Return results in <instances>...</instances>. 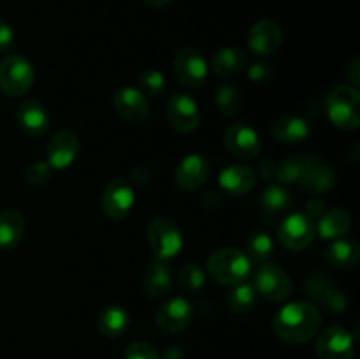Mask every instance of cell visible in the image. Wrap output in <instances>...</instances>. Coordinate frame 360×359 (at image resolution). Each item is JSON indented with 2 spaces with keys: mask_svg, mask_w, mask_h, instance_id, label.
Instances as JSON below:
<instances>
[{
  "mask_svg": "<svg viewBox=\"0 0 360 359\" xmlns=\"http://www.w3.org/2000/svg\"><path fill=\"white\" fill-rule=\"evenodd\" d=\"M322 317L315 305L304 301H295L285 305L274 315L271 329L280 340L288 344H304L319 333Z\"/></svg>",
  "mask_w": 360,
  "mask_h": 359,
  "instance_id": "cell-1",
  "label": "cell"
},
{
  "mask_svg": "<svg viewBox=\"0 0 360 359\" xmlns=\"http://www.w3.org/2000/svg\"><path fill=\"white\" fill-rule=\"evenodd\" d=\"M252 271V263L246 253L239 248L217 250L207 260V273L221 285L243 284Z\"/></svg>",
  "mask_w": 360,
  "mask_h": 359,
  "instance_id": "cell-2",
  "label": "cell"
},
{
  "mask_svg": "<svg viewBox=\"0 0 360 359\" xmlns=\"http://www.w3.org/2000/svg\"><path fill=\"white\" fill-rule=\"evenodd\" d=\"M329 120L341 130H355L360 125V92L352 84L336 87L326 101Z\"/></svg>",
  "mask_w": 360,
  "mask_h": 359,
  "instance_id": "cell-3",
  "label": "cell"
},
{
  "mask_svg": "<svg viewBox=\"0 0 360 359\" xmlns=\"http://www.w3.org/2000/svg\"><path fill=\"white\" fill-rule=\"evenodd\" d=\"M34 80V67L25 56L7 55L0 62V90L9 97H21L27 94Z\"/></svg>",
  "mask_w": 360,
  "mask_h": 359,
  "instance_id": "cell-4",
  "label": "cell"
},
{
  "mask_svg": "<svg viewBox=\"0 0 360 359\" xmlns=\"http://www.w3.org/2000/svg\"><path fill=\"white\" fill-rule=\"evenodd\" d=\"M148 245L155 259L171 260L181 252L183 236L171 218L158 217L148 225Z\"/></svg>",
  "mask_w": 360,
  "mask_h": 359,
  "instance_id": "cell-5",
  "label": "cell"
},
{
  "mask_svg": "<svg viewBox=\"0 0 360 359\" xmlns=\"http://www.w3.org/2000/svg\"><path fill=\"white\" fill-rule=\"evenodd\" d=\"M253 289L257 294L267 301H285L292 294V282L288 275L280 266L271 263L260 264L253 280Z\"/></svg>",
  "mask_w": 360,
  "mask_h": 359,
  "instance_id": "cell-6",
  "label": "cell"
},
{
  "mask_svg": "<svg viewBox=\"0 0 360 359\" xmlns=\"http://www.w3.org/2000/svg\"><path fill=\"white\" fill-rule=\"evenodd\" d=\"M134 203H136V194L129 180L112 178L105 185L104 194H102V211L109 220H123L130 213Z\"/></svg>",
  "mask_w": 360,
  "mask_h": 359,
  "instance_id": "cell-7",
  "label": "cell"
},
{
  "mask_svg": "<svg viewBox=\"0 0 360 359\" xmlns=\"http://www.w3.org/2000/svg\"><path fill=\"white\" fill-rule=\"evenodd\" d=\"M315 222L306 213H292L281 222L278 229V239L288 250H302L315 239Z\"/></svg>",
  "mask_w": 360,
  "mask_h": 359,
  "instance_id": "cell-8",
  "label": "cell"
},
{
  "mask_svg": "<svg viewBox=\"0 0 360 359\" xmlns=\"http://www.w3.org/2000/svg\"><path fill=\"white\" fill-rule=\"evenodd\" d=\"M224 144L234 157L241 158V160L257 158L262 150V143H260L257 130L243 122L232 123L227 127L224 134Z\"/></svg>",
  "mask_w": 360,
  "mask_h": 359,
  "instance_id": "cell-9",
  "label": "cell"
},
{
  "mask_svg": "<svg viewBox=\"0 0 360 359\" xmlns=\"http://www.w3.org/2000/svg\"><path fill=\"white\" fill-rule=\"evenodd\" d=\"M172 70L179 83L188 88H199L207 77L206 60L193 48H181L176 53Z\"/></svg>",
  "mask_w": 360,
  "mask_h": 359,
  "instance_id": "cell-10",
  "label": "cell"
},
{
  "mask_svg": "<svg viewBox=\"0 0 360 359\" xmlns=\"http://www.w3.org/2000/svg\"><path fill=\"white\" fill-rule=\"evenodd\" d=\"M165 115H167L172 129L181 134L193 132L200 123L199 106L186 94L171 95L167 101V108H165Z\"/></svg>",
  "mask_w": 360,
  "mask_h": 359,
  "instance_id": "cell-11",
  "label": "cell"
},
{
  "mask_svg": "<svg viewBox=\"0 0 360 359\" xmlns=\"http://www.w3.org/2000/svg\"><path fill=\"white\" fill-rule=\"evenodd\" d=\"M306 294L333 313H343L348 308V299L333 282L320 273H313L304 282Z\"/></svg>",
  "mask_w": 360,
  "mask_h": 359,
  "instance_id": "cell-12",
  "label": "cell"
},
{
  "mask_svg": "<svg viewBox=\"0 0 360 359\" xmlns=\"http://www.w3.org/2000/svg\"><path fill=\"white\" fill-rule=\"evenodd\" d=\"M319 359H354V338L341 326H330L316 340Z\"/></svg>",
  "mask_w": 360,
  "mask_h": 359,
  "instance_id": "cell-13",
  "label": "cell"
},
{
  "mask_svg": "<svg viewBox=\"0 0 360 359\" xmlns=\"http://www.w3.org/2000/svg\"><path fill=\"white\" fill-rule=\"evenodd\" d=\"M79 155V141L70 130H58L46 143V162L51 169H67Z\"/></svg>",
  "mask_w": 360,
  "mask_h": 359,
  "instance_id": "cell-14",
  "label": "cell"
},
{
  "mask_svg": "<svg viewBox=\"0 0 360 359\" xmlns=\"http://www.w3.org/2000/svg\"><path fill=\"white\" fill-rule=\"evenodd\" d=\"M112 106L129 123H143L150 116V102L146 95L134 87L118 88L112 95Z\"/></svg>",
  "mask_w": 360,
  "mask_h": 359,
  "instance_id": "cell-15",
  "label": "cell"
},
{
  "mask_svg": "<svg viewBox=\"0 0 360 359\" xmlns=\"http://www.w3.org/2000/svg\"><path fill=\"white\" fill-rule=\"evenodd\" d=\"M193 320V306L186 298H174L160 306L157 312L158 329L167 334L185 331Z\"/></svg>",
  "mask_w": 360,
  "mask_h": 359,
  "instance_id": "cell-16",
  "label": "cell"
},
{
  "mask_svg": "<svg viewBox=\"0 0 360 359\" xmlns=\"http://www.w3.org/2000/svg\"><path fill=\"white\" fill-rule=\"evenodd\" d=\"M283 42V32L273 20L257 21L248 32V48L257 56H271L280 49Z\"/></svg>",
  "mask_w": 360,
  "mask_h": 359,
  "instance_id": "cell-17",
  "label": "cell"
},
{
  "mask_svg": "<svg viewBox=\"0 0 360 359\" xmlns=\"http://www.w3.org/2000/svg\"><path fill=\"white\" fill-rule=\"evenodd\" d=\"M210 176V164L199 153L186 155L178 164L174 172V182L183 192H193L206 183Z\"/></svg>",
  "mask_w": 360,
  "mask_h": 359,
  "instance_id": "cell-18",
  "label": "cell"
},
{
  "mask_svg": "<svg viewBox=\"0 0 360 359\" xmlns=\"http://www.w3.org/2000/svg\"><path fill=\"white\" fill-rule=\"evenodd\" d=\"M334 183H336V175L322 158L311 157V155L304 157L299 185L313 194H327L333 189Z\"/></svg>",
  "mask_w": 360,
  "mask_h": 359,
  "instance_id": "cell-19",
  "label": "cell"
},
{
  "mask_svg": "<svg viewBox=\"0 0 360 359\" xmlns=\"http://www.w3.org/2000/svg\"><path fill=\"white\" fill-rule=\"evenodd\" d=\"M16 122L27 136L39 137L48 132L51 120L41 102L35 99H25L16 109Z\"/></svg>",
  "mask_w": 360,
  "mask_h": 359,
  "instance_id": "cell-20",
  "label": "cell"
},
{
  "mask_svg": "<svg viewBox=\"0 0 360 359\" xmlns=\"http://www.w3.org/2000/svg\"><path fill=\"white\" fill-rule=\"evenodd\" d=\"M220 189L229 196L241 197L252 192L257 185V175L250 165L232 164L225 168L218 176Z\"/></svg>",
  "mask_w": 360,
  "mask_h": 359,
  "instance_id": "cell-21",
  "label": "cell"
},
{
  "mask_svg": "<svg viewBox=\"0 0 360 359\" xmlns=\"http://www.w3.org/2000/svg\"><path fill=\"white\" fill-rule=\"evenodd\" d=\"M309 132H311L309 123L295 115H283L271 123V136L280 143H302L308 139Z\"/></svg>",
  "mask_w": 360,
  "mask_h": 359,
  "instance_id": "cell-22",
  "label": "cell"
},
{
  "mask_svg": "<svg viewBox=\"0 0 360 359\" xmlns=\"http://www.w3.org/2000/svg\"><path fill=\"white\" fill-rule=\"evenodd\" d=\"M143 289L146 296L153 299H160L171 291V266L169 260L155 259L148 266L143 278Z\"/></svg>",
  "mask_w": 360,
  "mask_h": 359,
  "instance_id": "cell-23",
  "label": "cell"
},
{
  "mask_svg": "<svg viewBox=\"0 0 360 359\" xmlns=\"http://www.w3.org/2000/svg\"><path fill=\"white\" fill-rule=\"evenodd\" d=\"M25 234V218L14 208L0 210V250H14Z\"/></svg>",
  "mask_w": 360,
  "mask_h": 359,
  "instance_id": "cell-24",
  "label": "cell"
},
{
  "mask_svg": "<svg viewBox=\"0 0 360 359\" xmlns=\"http://www.w3.org/2000/svg\"><path fill=\"white\" fill-rule=\"evenodd\" d=\"M320 238L323 239H338L343 238L352 229V217L341 208H333L329 211H323L320 217L319 225H315Z\"/></svg>",
  "mask_w": 360,
  "mask_h": 359,
  "instance_id": "cell-25",
  "label": "cell"
},
{
  "mask_svg": "<svg viewBox=\"0 0 360 359\" xmlns=\"http://www.w3.org/2000/svg\"><path fill=\"white\" fill-rule=\"evenodd\" d=\"M360 259V248L354 239L338 238L327 246L326 260L334 267H355Z\"/></svg>",
  "mask_w": 360,
  "mask_h": 359,
  "instance_id": "cell-26",
  "label": "cell"
},
{
  "mask_svg": "<svg viewBox=\"0 0 360 359\" xmlns=\"http://www.w3.org/2000/svg\"><path fill=\"white\" fill-rule=\"evenodd\" d=\"M130 324L129 312L120 305H109L101 312L97 320L98 331L108 338H118L127 331Z\"/></svg>",
  "mask_w": 360,
  "mask_h": 359,
  "instance_id": "cell-27",
  "label": "cell"
},
{
  "mask_svg": "<svg viewBox=\"0 0 360 359\" xmlns=\"http://www.w3.org/2000/svg\"><path fill=\"white\" fill-rule=\"evenodd\" d=\"M211 65L217 76L232 77L246 67V55L239 48H221L214 53Z\"/></svg>",
  "mask_w": 360,
  "mask_h": 359,
  "instance_id": "cell-28",
  "label": "cell"
},
{
  "mask_svg": "<svg viewBox=\"0 0 360 359\" xmlns=\"http://www.w3.org/2000/svg\"><path fill=\"white\" fill-rule=\"evenodd\" d=\"M292 204V196L281 185H269L260 196V206L266 213L280 215L287 211Z\"/></svg>",
  "mask_w": 360,
  "mask_h": 359,
  "instance_id": "cell-29",
  "label": "cell"
},
{
  "mask_svg": "<svg viewBox=\"0 0 360 359\" xmlns=\"http://www.w3.org/2000/svg\"><path fill=\"white\" fill-rule=\"evenodd\" d=\"M246 257L250 263L264 264L273 253V239L267 232H255L246 239Z\"/></svg>",
  "mask_w": 360,
  "mask_h": 359,
  "instance_id": "cell-30",
  "label": "cell"
},
{
  "mask_svg": "<svg viewBox=\"0 0 360 359\" xmlns=\"http://www.w3.org/2000/svg\"><path fill=\"white\" fill-rule=\"evenodd\" d=\"M214 104L225 116H234L241 108V94L234 84L224 83L214 92Z\"/></svg>",
  "mask_w": 360,
  "mask_h": 359,
  "instance_id": "cell-31",
  "label": "cell"
},
{
  "mask_svg": "<svg viewBox=\"0 0 360 359\" xmlns=\"http://www.w3.org/2000/svg\"><path fill=\"white\" fill-rule=\"evenodd\" d=\"M255 303V289H253V285L245 284V282L239 285H234L232 292L229 294V306H231V310H234L236 313H248L250 310H253Z\"/></svg>",
  "mask_w": 360,
  "mask_h": 359,
  "instance_id": "cell-32",
  "label": "cell"
},
{
  "mask_svg": "<svg viewBox=\"0 0 360 359\" xmlns=\"http://www.w3.org/2000/svg\"><path fill=\"white\" fill-rule=\"evenodd\" d=\"M178 282L179 285H181V289L185 292H188V294H195V292H199L200 289L204 287V284H206V275H204L202 267L199 266V264H185V266L179 270V277H178Z\"/></svg>",
  "mask_w": 360,
  "mask_h": 359,
  "instance_id": "cell-33",
  "label": "cell"
},
{
  "mask_svg": "<svg viewBox=\"0 0 360 359\" xmlns=\"http://www.w3.org/2000/svg\"><path fill=\"white\" fill-rule=\"evenodd\" d=\"M302 165H304V157H288L281 164L276 165V180L283 185L288 183H299L301 178Z\"/></svg>",
  "mask_w": 360,
  "mask_h": 359,
  "instance_id": "cell-34",
  "label": "cell"
},
{
  "mask_svg": "<svg viewBox=\"0 0 360 359\" xmlns=\"http://www.w3.org/2000/svg\"><path fill=\"white\" fill-rule=\"evenodd\" d=\"M141 92L150 97H160L165 92V76L157 69H148L139 77Z\"/></svg>",
  "mask_w": 360,
  "mask_h": 359,
  "instance_id": "cell-35",
  "label": "cell"
},
{
  "mask_svg": "<svg viewBox=\"0 0 360 359\" xmlns=\"http://www.w3.org/2000/svg\"><path fill=\"white\" fill-rule=\"evenodd\" d=\"M25 178H27V182L34 187L46 185V183L49 182V178H51V168H49L48 162H34V164L28 165L27 171H25Z\"/></svg>",
  "mask_w": 360,
  "mask_h": 359,
  "instance_id": "cell-36",
  "label": "cell"
},
{
  "mask_svg": "<svg viewBox=\"0 0 360 359\" xmlns=\"http://www.w3.org/2000/svg\"><path fill=\"white\" fill-rule=\"evenodd\" d=\"M125 359H160V354L146 341H134L125 348Z\"/></svg>",
  "mask_w": 360,
  "mask_h": 359,
  "instance_id": "cell-37",
  "label": "cell"
},
{
  "mask_svg": "<svg viewBox=\"0 0 360 359\" xmlns=\"http://www.w3.org/2000/svg\"><path fill=\"white\" fill-rule=\"evenodd\" d=\"M271 76V70L269 65L264 62H257L253 65L248 67V77L253 81V83L260 84V83H266Z\"/></svg>",
  "mask_w": 360,
  "mask_h": 359,
  "instance_id": "cell-38",
  "label": "cell"
},
{
  "mask_svg": "<svg viewBox=\"0 0 360 359\" xmlns=\"http://www.w3.org/2000/svg\"><path fill=\"white\" fill-rule=\"evenodd\" d=\"M14 44V30L7 21L0 20V53H6Z\"/></svg>",
  "mask_w": 360,
  "mask_h": 359,
  "instance_id": "cell-39",
  "label": "cell"
},
{
  "mask_svg": "<svg viewBox=\"0 0 360 359\" xmlns=\"http://www.w3.org/2000/svg\"><path fill=\"white\" fill-rule=\"evenodd\" d=\"M326 211V203L320 199H313L306 204V215H308L311 220H315L316 217H322V213Z\"/></svg>",
  "mask_w": 360,
  "mask_h": 359,
  "instance_id": "cell-40",
  "label": "cell"
},
{
  "mask_svg": "<svg viewBox=\"0 0 360 359\" xmlns=\"http://www.w3.org/2000/svg\"><path fill=\"white\" fill-rule=\"evenodd\" d=\"M348 80L352 81V87L359 88V83H360V60L355 58L354 62H352L350 69H348Z\"/></svg>",
  "mask_w": 360,
  "mask_h": 359,
  "instance_id": "cell-41",
  "label": "cell"
},
{
  "mask_svg": "<svg viewBox=\"0 0 360 359\" xmlns=\"http://www.w3.org/2000/svg\"><path fill=\"white\" fill-rule=\"evenodd\" d=\"M260 172L266 180H276V165L271 160H262L260 164Z\"/></svg>",
  "mask_w": 360,
  "mask_h": 359,
  "instance_id": "cell-42",
  "label": "cell"
},
{
  "mask_svg": "<svg viewBox=\"0 0 360 359\" xmlns=\"http://www.w3.org/2000/svg\"><path fill=\"white\" fill-rule=\"evenodd\" d=\"M164 359H183V352L179 347H169L164 352Z\"/></svg>",
  "mask_w": 360,
  "mask_h": 359,
  "instance_id": "cell-43",
  "label": "cell"
},
{
  "mask_svg": "<svg viewBox=\"0 0 360 359\" xmlns=\"http://www.w3.org/2000/svg\"><path fill=\"white\" fill-rule=\"evenodd\" d=\"M172 0H144L148 7H153V9H160V7H165L167 4H171Z\"/></svg>",
  "mask_w": 360,
  "mask_h": 359,
  "instance_id": "cell-44",
  "label": "cell"
}]
</instances>
